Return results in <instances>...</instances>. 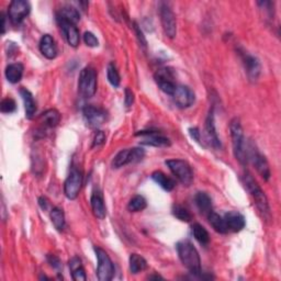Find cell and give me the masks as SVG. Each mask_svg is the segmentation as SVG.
Masks as SVG:
<instances>
[{"label": "cell", "instance_id": "cell-22", "mask_svg": "<svg viewBox=\"0 0 281 281\" xmlns=\"http://www.w3.org/2000/svg\"><path fill=\"white\" fill-rule=\"evenodd\" d=\"M20 95L22 97V100L24 103V110H26V117L28 119H32L33 116L36 115L37 111V105L34 101V98L32 93L29 91L26 88H21Z\"/></svg>", "mask_w": 281, "mask_h": 281}, {"label": "cell", "instance_id": "cell-27", "mask_svg": "<svg viewBox=\"0 0 281 281\" xmlns=\"http://www.w3.org/2000/svg\"><path fill=\"white\" fill-rule=\"evenodd\" d=\"M51 221L57 231H64L66 225V221H65V214H64V211L58 208V206H54V208L51 210Z\"/></svg>", "mask_w": 281, "mask_h": 281}, {"label": "cell", "instance_id": "cell-28", "mask_svg": "<svg viewBox=\"0 0 281 281\" xmlns=\"http://www.w3.org/2000/svg\"><path fill=\"white\" fill-rule=\"evenodd\" d=\"M147 267V261L139 254H131L130 256V271L133 275H136L145 270Z\"/></svg>", "mask_w": 281, "mask_h": 281}, {"label": "cell", "instance_id": "cell-45", "mask_svg": "<svg viewBox=\"0 0 281 281\" xmlns=\"http://www.w3.org/2000/svg\"><path fill=\"white\" fill-rule=\"evenodd\" d=\"M149 279H162V277H161L160 275H153V276H150Z\"/></svg>", "mask_w": 281, "mask_h": 281}, {"label": "cell", "instance_id": "cell-23", "mask_svg": "<svg viewBox=\"0 0 281 281\" xmlns=\"http://www.w3.org/2000/svg\"><path fill=\"white\" fill-rule=\"evenodd\" d=\"M196 204L198 206L201 213L208 215L212 210V199L206 192H198L195 197Z\"/></svg>", "mask_w": 281, "mask_h": 281}, {"label": "cell", "instance_id": "cell-21", "mask_svg": "<svg viewBox=\"0 0 281 281\" xmlns=\"http://www.w3.org/2000/svg\"><path fill=\"white\" fill-rule=\"evenodd\" d=\"M23 71L24 67L21 63L9 64L6 67V72H4L7 80L11 83H18L23 76Z\"/></svg>", "mask_w": 281, "mask_h": 281}, {"label": "cell", "instance_id": "cell-6", "mask_svg": "<svg viewBox=\"0 0 281 281\" xmlns=\"http://www.w3.org/2000/svg\"><path fill=\"white\" fill-rule=\"evenodd\" d=\"M98 259L97 277L100 281H110L115 276V266L106 250L100 247H95Z\"/></svg>", "mask_w": 281, "mask_h": 281}, {"label": "cell", "instance_id": "cell-37", "mask_svg": "<svg viewBox=\"0 0 281 281\" xmlns=\"http://www.w3.org/2000/svg\"><path fill=\"white\" fill-rule=\"evenodd\" d=\"M71 273H72V278L75 281H86L87 280L85 269H83L82 266L72 270Z\"/></svg>", "mask_w": 281, "mask_h": 281}, {"label": "cell", "instance_id": "cell-7", "mask_svg": "<svg viewBox=\"0 0 281 281\" xmlns=\"http://www.w3.org/2000/svg\"><path fill=\"white\" fill-rule=\"evenodd\" d=\"M145 156V151L140 147H134V149H127L122 150L115 156L112 161V167L113 168H121V167L125 166L131 162L140 161Z\"/></svg>", "mask_w": 281, "mask_h": 281}, {"label": "cell", "instance_id": "cell-1", "mask_svg": "<svg viewBox=\"0 0 281 281\" xmlns=\"http://www.w3.org/2000/svg\"><path fill=\"white\" fill-rule=\"evenodd\" d=\"M177 253L182 265L192 275L202 277L201 275V259L198 250L189 241H181L177 243Z\"/></svg>", "mask_w": 281, "mask_h": 281}, {"label": "cell", "instance_id": "cell-19", "mask_svg": "<svg viewBox=\"0 0 281 281\" xmlns=\"http://www.w3.org/2000/svg\"><path fill=\"white\" fill-rule=\"evenodd\" d=\"M90 204L91 209L93 212V215L97 219L103 220L107 216V208L105 204V200H103V196L101 191L95 190L92 192L91 198H90Z\"/></svg>", "mask_w": 281, "mask_h": 281}, {"label": "cell", "instance_id": "cell-9", "mask_svg": "<svg viewBox=\"0 0 281 281\" xmlns=\"http://www.w3.org/2000/svg\"><path fill=\"white\" fill-rule=\"evenodd\" d=\"M31 11L30 3L26 0H13L8 8V17L13 24H20Z\"/></svg>", "mask_w": 281, "mask_h": 281}, {"label": "cell", "instance_id": "cell-12", "mask_svg": "<svg viewBox=\"0 0 281 281\" xmlns=\"http://www.w3.org/2000/svg\"><path fill=\"white\" fill-rule=\"evenodd\" d=\"M171 97L177 107H179L180 109H187V108L191 107L196 100L195 92L189 87L182 85H177Z\"/></svg>", "mask_w": 281, "mask_h": 281}, {"label": "cell", "instance_id": "cell-41", "mask_svg": "<svg viewBox=\"0 0 281 281\" xmlns=\"http://www.w3.org/2000/svg\"><path fill=\"white\" fill-rule=\"evenodd\" d=\"M134 29H135V33H136V36H137V39H139V42L142 44L143 46H146V39L144 37V34H143L142 30L139 28V26H137L136 23H134Z\"/></svg>", "mask_w": 281, "mask_h": 281}, {"label": "cell", "instance_id": "cell-24", "mask_svg": "<svg viewBox=\"0 0 281 281\" xmlns=\"http://www.w3.org/2000/svg\"><path fill=\"white\" fill-rule=\"evenodd\" d=\"M152 179L154 180L157 185L161 186L162 189L166 190V191H171L172 189L175 188L176 186V182L175 180L170 178L167 175H165L164 172H161L160 170L154 171L152 174Z\"/></svg>", "mask_w": 281, "mask_h": 281}, {"label": "cell", "instance_id": "cell-26", "mask_svg": "<svg viewBox=\"0 0 281 281\" xmlns=\"http://www.w3.org/2000/svg\"><path fill=\"white\" fill-rule=\"evenodd\" d=\"M56 17L64 19L68 22H72L74 24H77V22L80 20V14L78 12L76 8H74L72 6H66L63 7L60 11L57 12Z\"/></svg>", "mask_w": 281, "mask_h": 281}, {"label": "cell", "instance_id": "cell-40", "mask_svg": "<svg viewBox=\"0 0 281 281\" xmlns=\"http://www.w3.org/2000/svg\"><path fill=\"white\" fill-rule=\"evenodd\" d=\"M47 261L54 269H61L62 268V263L58 257H56L55 255H47Z\"/></svg>", "mask_w": 281, "mask_h": 281}, {"label": "cell", "instance_id": "cell-32", "mask_svg": "<svg viewBox=\"0 0 281 281\" xmlns=\"http://www.w3.org/2000/svg\"><path fill=\"white\" fill-rule=\"evenodd\" d=\"M107 77H108V80H109V82L113 87L118 88L120 86V82H121L120 74H119V72H118L117 67L113 63H110L109 65H108Z\"/></svg>", "mask_w": 281, "mask_h": 281}, {"label": "cell", "instance_id": "cell-30", "mask_svg": "<svg viewBox=\"0 0 281 281\" xmlns=\"http://www.w3.org/2000/svg\"><path fill=\"white\" fill-rule=\"evenodd\" d=\"M192 234H194L195 239L198 241L201 245L209 244V241H210L209 232L206 231L201 224L195 223L194 225H192Z\"/></svg>", "mask_w": 281, "mask_h": 281}, {"label": "cell", "instance_id": "cell-39", "mask_svg": "<svg viewBox=\"0 0 281 281\" xmlns=\"http://www.w3.org/2000/svg\"><path fill=\"white\" fill-rule=\"evenodd\" d=\"M134 103V92H133L130 88H125V98H124V105L126 108H130Z\"/></svg>", "mask_w": 281, "mask_h": 281}, {"label": "cell", "instance_id": "cell-2", "mask_svg": "<svg viewBox=\"0 0 281 281\" xmlns=\"http://www.w3.org/2000/svg\"><path fill=\"white\" fill-rule=\"evenodd\" d=\"M241 182H243L246 190L248 191L251 198L254 199L256 206H257L259 212L265 219H270V206L269 202L267 199V196L265 195L263 189L260 188L259 185L257 184L253 176L249 172H244V175L241 176Z\"/></svg>", "mask_w": 281, "mask_h": 281}, {"label": "cell", "instance_id": "cell-14", "mask_svg": "<svg viewBox=\"0 0 281 281\" xmlns=\"http://www.w3.org/2000/svg\"><path fill=\"white\" fill-rule=\"evenodd\" d=\"M239 52L241 57V61H243L245 71L246 74H247L249 80L256 81L258 80L261 72V65L259 60L257 57H255L254 55H251V54L245 51H239Z\"/></svg>", "mask_w": 281, "mask_h": 281}, {"label": "cell", "instance_id": "cell-17", "mask_svg": "<svg viewBox=\"0 0 281 281\" xmlns=\"http://www.w3.org/2000/svg\"><path fill=\"white\" fill-rule=\"evenodd\" d=\"M204 131H205L206 140H208V142L210 143V145L212 147H214V149H221V142L218 136V133H216V130H215L213 110H211L209 112L208 117H206Z\"/></svg>", "mask_w": 281, "mask_h": 281}, {"label": "cell", "instance_id": "cell-16", "mask_svg": "<svg viewBox=\"0 0 281 281\" xmlns=\"http://www.w3.org/2000/svg\"><path fill=\"white\" fill-rule=\"evenodd\" d=\"M56 20L58 24H60V27L62 28L64 34H65V38H66L68 44H70V45L73 47H77L78 45H80V31H78L76 24L68 22L58 17H56Z\"/></svg>", "mask_w": 281, "mask_h": 281}, {"label": "cell", "instance_id": "cell-29", "mask_svg": "<svg viewBox=\"0 0 281 281\" xmlns=\"http://www.w3.org/2000/svg\"><path fill=\"white\" fill-rule=\"evenodd\" d=\"M41 119L45 123V125L50 127H55L61 122V113L56 109H48L42 113Z\"/></svg>", "mask_w": 281, "mask_h": 281}, {"label": "cell", "instance_id": "cell-3", "mask_svg": "<svg viewBox=\"0 0 281 281\" xmlns=\"http://www.w3.org/2000/svg\"><path fill=\"white\" fill-rule=\"evenodd\" d=\"M230 132L232 136V144H233V153L235 159L238 160L241 165L245 166L248 161L247 146H246L243 127H241L239 118L232 119L230 123Z\"/></svg>", "mask_w": 281, "mask_h": 281}, {"label": "cell", "instance_id": "cell-10", "mask_svg": "<svg viewBox=\"0 0 281 281\" xmlns=\"http://www.w3.org/2000/svg\"><path fill=\"white\" fill-rule=\"evenodd\" d=\"M160 16L161 21V27L166 37L174 39L177 34V21L175 13L166 3H161L160 8Z\"/></svg>", "mask_w": 281, "mask_h": 281}, {"label": "cell", "instance_id": "cell-36", "mask_svg": "<svg viewBox=\"0 0 281 281\" xmlns=\"http://www.w3.org/2000/svg\"><path fill=\"white\" fill-rule=\"evenodd\" d=\"M83 42H85L86 45L89 47H97L99 45V41H98L97 37L89 31H87L85 32V34H83Z\"/></svg>", "mask_w": 281, "mask_h": 281}, {"label": "cell", "instance_id": "cell-25", "mask_svg": "<svg viewBox=\"0 0 281 281\" xmlns=\"http://www.w3.org/2000/svg\"><path fill=\"white\" fill-rule=\"evenodd\" d=\"M208 220L212 228L214 229L215 232H218V233L226 234L229 232L228 226L225 224L224 218H222V216H220L218 213H215L214 211H211L208 214Z\"/></svg>", "mask_w": 281, "mask_h": 281}, {"label": "cell", "instance_id": "cell-8", "mask_svg": "<svg viewBox=\"0 0 281 281\" xmlns=\"http://www.w3.org/2000/svg\"><path fill=\"white\" fill-rule=\"evenodd\" d=\"M82 185V174L80 169H77L74 167L71 170L70 175L66 178L65 182H64V194L70 200H75L80 191L81 189Z\"/></svg>", "mask_w": 281, "mask_h": 281}, {"label": "cell", "instance_id": "cell-20", "mask_svg": "<svg viewBox=\"0 0 281 281\" xmlns=\"http://www.w3.org/2000/svg\"><path fill=\"white\" fill-rule=\"evenodd\" d=\"M225 224L228 226L229 232H240L245 228L246 222L243 214L238 211H230L224 215Z\"/></svg>", "mask_w": 281, "mask_h": 281}, {"label": "cell", "instance_id": "cell-43", "mask_svg": "<svg viewBox=\"0 0 281 281\" xmlns=\"http://www.w3.org/2000/svg\"><path fill=\"white\" fill-rule=\"evenodd\" d=\"M39 203H40L41 205V208L43 210H46L47 209V205H48V202L47 200L44 198V197H41V198H39Z\"/></svg>", "mask_w": 281, "mask_h": 281}, {"label": "cell", "instance_id": "cell-33", "mask_svg": "<svg viewBox=\"0 0 281 281\" xmlns=\"http://www.w3.org/2000/svg\"><path fill=\"white\" fill-rule=\"evenodd\" d=\"M156 82L161 81H175V74L174 71L169 67H164L157 71L154 75Z\"/></svg>", "mask_w": 281, "mask_h": 281}, {"label": "cell", "instance_id": "cell-13", "mask_svg": "<svg viewBox=\"0 0 281 281\" xmlns=\"http://www.w3.org/2000/svg\"><path fill=\"white\" fill-rule=\"evenodd\" d=\"M136 136H142L143 140L141 141V144L147 145V146H154V147H168L171 145V142L161 133L156 131H140L137 132Z\"/></svg>", "mask_w": 281, "mask_h": 281}, {"label": "cell", "instance_id": "cell-35", "mask_svg": "<svg viewBox=\"0 0 281 281\" xmlns=\"http://www.w3.org/2000/svg\"><path fill=\"white\" fill-rule=\"evenodd\" d=\"M17 110V103L11 98H4L0 103V111L2 113H12Z\"/></svg>", "mask_w": 281, "mask_h": 281}, {"label": "cell", "instance_id": "cell-34", "mask_svg": "<svg viewBox=\"0 0 281 281\" xmlns=\"http://www.w3.org/2000/svg\"><path fill=\"white\" fill-rule=\"evenodd\" d=\"M172 214L181 222H190L192 220V214L180 204L172 205Z\"/></svg>", "mask_w": 281, "mask_h": 281}, {"label": "cell", "instance_id": "cell-15", "mask_svg": "<svg viewBox=\"0 0 281 281\" xmlns=\"http://www.w3.org/2000/svg\"><path fill=\"white\" fill-rule=\"evenodd\" d=\"M83 117H85L87 124L90 127H99L107 121V112L102 108L87 106L83 108Z\"/></svg>", "mask_w": 281, "mask_h": 281}, {"label": "cell", "instance_id": "cell-38", "mask_svg": "<svg viewBox=\"0 0 281 281\" xmlns=\"http://www.w3.org/2000/svg\"><path fill=\"white\" fill-rule=\"evenodd\" d=\"M106 142V134L102 131H97L95 137H93V143H92V147H98L102 145L103 143Z\"/></svg>", "mask_w": 281, "mask_h": 281}, {"label": "cell", "instance_id": "cell-42", "mask_svg": "<svg viewBox=\"0 0 281 281\" xmlns=\"http://www.w3.org/2000/svg\"><path fill=\"white\" fill-rule=\"evenodd\" d=\"M189 134L196 142L200 143V131H199L198 127H190Z\"/></svg>", "mask_w": 281, "mask_h": 281}, {"label": "cell", "instance_id": "cell-5", "mask_svg": "<svg viewBox=\"0 0 281 281\" xmlns=\"http://www.w3.org/2000/svg\"><path fill=\"white\" fill-rule=\"evenodd\" d=\"M168 168L184 186H190L194 181V172L190 165L182 160H168L165 161Z\"/></svg>", "mask_w": 281, "mask_h": 281}, {"label": "cell", "instance_id": "cell-31", "mask_svg": "<svg viewBox=\"0 0 281 281\" xmlns=\"http://www.w3.org/2000/svg\"><path fill=\"white\" fill-rule=\"evenodd\" d=\"M146 206H147V202L144 197L136 195L130 200L129 204H127V209H129V211L131 212H141L146 209Z\"/></svg>", "mask_w": 281, "mask_h": 281}, {"label": "cell", "instance_id": "cell-11", "mask_svg": "<svg viewBox=\"0 0 281 281\" xmlns=\"http://www.w3.org/2000/svg\"><path fill=\"white\" fill-rule=\"evenodd\" d=\"M247 160L251 161V162H253L254 166L256 167V169L259 172V175L263 177L266 181L270 179L271 172L267 160H266V157L256 150L253 145L250 146L249 151H247Z\"/></svg>", "mask_w": 281, "mask_h": 281}, {"label": "cell", "instance_id": "cell-44", "mask_svg": "<svg viewBox=\"0 0 281 281\" xmlns=\"http://www.w3.org/2000/svg\"><path fill=\"white\" fill-rule=\"evenodd\" d=\"M1 33L4 34V32H6V17L3 16V13H1Z\"/></svg>", "mask_w": 281, "mask_h": 281}, {"label": "cell", "instance_id": "cell-4", "mask_svg": "<svg viewBox=\"0 0 281 281\" xmlns=\"http://www.w3.org/2000/svg\"><path fill=\"white\" fill-rule=\"evenodd\" d=\"M97 90V72L92 66H87L80 74L78 92L83 98H91Z\"/></svg>", "mask_w": 281, "mask_h": 281}, {"label": "cell", "instance_id": "cell-18", "mask_svg": "<svg viewBox=\"0 0 281 281\" xmlns=\"http://www.w3.org/2000/svg\"><path fill=\"white\" fill-rule=\"evenodd\" d=\"M39 48H40L42 55L44 57H46L47 60H54V58L57 56L58 50L56 42L50 34H44V36L41 38L40 44H39Z\"/></svg>", "mask_w": 281, "mask_h": 281}]
</instances>
